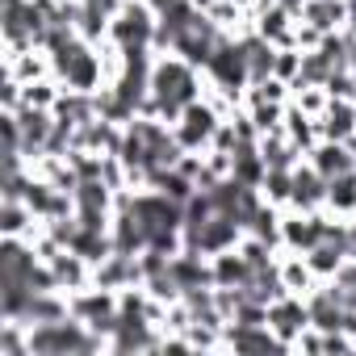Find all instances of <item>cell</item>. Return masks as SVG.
I'll return each mask as SVG.
<instances>
[{
    "instance_id": "1",
    "label": "cell",
    "mask_w": 356,
    "mask_h": 356,
    "mask_svg": "<svg viewBox=\"0 0 356 356\" xmlns=\"http://www.w3.org/2000/svg\"><path fill=\"white\" fill-rule=\"evenodd\" d=\"M206 72L189 59H181L176 51H159L155 67H151V97L143 105V113L159 118V122H176L185 113V105H193L197 97H206Z\"/></svg>"
},
{
    "instance_id": "2",
    "label": "cell",
    "mask_w": 356,
    "mask_h": 356,
    "mask_svg": "<svg viewBox=\"0 0 356 356\" xmlns=\"http://www.w3.org/2000/svg\"><path fill=\"white\" fill-rule=\"evenodd\" d=\"M30 352L34 356H92V352H109V339L97 335L76 314H67L55 323H34L30 327Z\"/></svg>"
},
{
    "instance_id": "3",
    "label": "cell",
    "mask_w": 356,
    "mask_h": 356,
    "mask_svg": "<svg viewBox=\"0 0 356 356\" xmlns=\"http://www.w3.org/2000/svg\"><path fill=\"white\" fill-rule=\"evenodd\" d=\"M202 72H206V84H210L214 92H222V97H231L235 105H243V92H248V84H252V72H248L239 34H227Z\"/></svg>"
},
{
    "instance_id": "4",
    "label": "cell",
    "mask_w": 356,
    "mask_h": 356,
    "mask_svg": "<svg viewBox=\"0 0 356 356\" xmlns=\"http://www.w3.org/2000/svg\"><path fill=\"white\" fill-rule=\"evenodd\" d=\"M159 34V13L147 0H122V9L109 22V47L130 51V47H155Z\"/></svg>"
},
{
    "instance_id": "5",
    "label": "cell",
    "mask_w": 356,
    "mask_h": 356,
    "mask_svg": "<svg viewBox=\"0 0 356 356\" xmlns=\"http://www.w3.org/2000/svg\"><path fill=\"white\" fill-rule=\"evenodd\" d=\"M67 302H72V314L80 318V323H88L97 335H113V327H118V310H122V293L118 289H101V285H84V289H76V293H67Z\"/></svg>"
},
{
    "instance_id": "6",
    "label": "cell",
    "mask_w": 356,
    "mask_h": 356,
    "mask_svg": "<svg viewBox=\"0 0 356 356\" xmlns=\"http://www.w3.org/2000/svg\"><path fill=\"white\" fill-rule=\"evenodd\" d=\"M331 210H289L285 206V214H281V248L285 252H310L314 243H323L327 239V227H331Z\"/></svg>"
},
{
    "instance_id": "7",
    "label": "cell",
    "mask_w": 356,
    "mask_h": 356,
    "mask_svg": "<svg viewBox=\"0 0 356 356\" xmlns=\"http://www.w3.org/2000/svg\"><path fill=\"white\" fill-rule=\"evenodd\" d=\"M243 235H248L243 222L218 210L206 227H197L193 235H185V248H193V252H202V256H218V252H227V248H239Z\"/></svg>"
},
{
    "instance_id": "8",
    "label": "cell",
    "mask_w": 356,
    "mask_h": 356,
    "mask_svg": "<svg viewBox=\"0 0 356 356\" xmlns=\"http://www.w3.org/2000/svg\"><path fill=\"white\" fill-rule=\"evenodd\" d=\"M268 327H273V335L285 339L289 352H293V339H298L306 327H314V323H310V306H306V298H302V293H281V298L268 306Z\"/></svg>"
},
{
    "instance_id": "9",
    "label": "cell",
    "mask_w": 356,
    "mask_h": 356,
    "mask_svg": "<svg viewBox=\"0 0 356 356\" xmlns=\"http://www.w3.org/2000/svg\"><path fill=\"white\" fill-rule=\"evenodd\" d=\"M222 348H235V352H289V343L277 339L268 323H260V327L227 323V331H222Z\"/></svg>"
},
{
    "instance_id": "10",
    "label": "cell",
    "mask_w": 356,
    "mask_h": 356,
    "mask_svg": "<svg viewBox=\"0 0 356 356\" xmlns=\"http://www.w3.org/2000/svg\"><path fill=\"white\" fill-rule=\"evenodd\" d=\"M289 210H327V176H318L306 159L293 168V193H289Z\"/></svg>"
},
{
    "instance_id": "11",
    "label": "cell",
    "mask_w": 356,
    "mask_h": 356,
    "mask_svg": "<svg viewBox=\"0 0 356 356\" xmlns=\"http://www.w3.org/2000/svg\"><path fill=\"white\" fill-rule=\"evenodd\" d=\"M306 163H310L318 176H327V181H335V176H343V172L356 168L352 147H348V143H335V138H318V143L306 151Z\"/></svg>"
},
{
    "instance_id": "12",
    "label": "cell",
    "mask_w": 356,
    "mask_h": 356,
    "mask_svg": "<svg viewBox=\"0 0 356 356\" xmlns=\"http://www.w3.org/2000/svg\"><path fill=\"white\" fill-rule=\"evenodd\" d=\"M318 134L335 138V143H348L356 134V97H331L327 109L318 113Z\"/></svg>"
},
{
    "instance_id": "13",
    "label": "cell",
    "mask_w": 356,
    "mask_h": 356,
    "mask_svg": "<svg viewBox=\"0 0 356 356\" xmlns=\"http://www.w3.org/2000/svg\"><path fill=\"white\" fill-rule=\"evenodd\" d=\"M47 264L55 268V281H59V289H63V293H76V289L92 285V264H88L80 252H72V248H59Z\"/></svg>"
},
{
    "instance_id": "14",
    "label": "cell",
    "mask_w": 356,
    "mask_h": 356,
    "mask_svg": "<svg viewBox=\"0 0 356 356\" xmlns=\"http://www.w3.org/2000/svg\"><path fill=\"white\" fill-rule=\"evenodd\" d=\"M172 277H176V285H181V293L185 289H197V285H214L210 256H202L193 248H181V252L172 256Z\"/></svg>"
},
{
    "instance_id": "15",
    "label": "cell",
    "mask_w": 356,
    "mask_h": 356,
    "mask_svg": "<svg viewBox=\"0 0 356 356\" xmlns=\"http://www.w3.org/2000/svg\"><path fill=\"white\" fill-rule=\"evenodd\" d=\"M210 268H214V285H227V289H243L256 273L248 264V256L239 248H227L218 256H210Z\"/></svg>"
},
{
    "instance_id": "16",
    "label": "cell",
    "mask_w": 356,
    "mask_h": 356,
    "mask_svg": "<svg viewBox=\"0 0 356 356\" xmlns=\"http://www.w3.org/2000/svg\"><path fill=\"white\" fill-rule=\"evenodd\" d=\"M293 26H298V22H293L281 5H268V9H260V13L252 17V30L264 34L268 42H277V47H298V42H293Z\"/></svg>"
},
{
    "instance_id": "17",
    "label": "cell",
    "mask_w": 356,
    "mask_h": 356,
    "mask_svg": "<svg viewBox=\"0 0 356 356\" xmlns=\"http://www.w3.org/2000/svg\"><path fill=\"white\" fill-rule=\"evenodd\" d=\"M277 268H281V281H285V289H289V293H302V298H306L314 285H323V281L310 273V264H306V256H302V252H285V248H281Z\"/></svg>"
},
{
    "instance_id": "18",
    "label": "cell",
    "mask_w": 356,
    "mask_h": 356,
    "mask_svg": "<svg viewBox=\"0 0 356 356\" xmlns=\"http://www.w3.org/2000/svg\"><path fill=\"white\" fill-rule=\"evenodd\" d=\"M42 231V222L34 218V210L26 202H0V235H22L34 239Z\"/></svg>"
},
{
    "instance_id": "19",
    "label": "cell",
    "mask_w": 356,
    "mask_h": 356,
    "mask_svg": "<svg viewBox=\"0 0 356 356\" xmlns=\"http://www.w3.org/2000/svg\"><path fill=\"white\" fill-rule=\"evenodd\" d=\"M281 130L289 134V143H293V147H298L302 155H306V151H310V147H314V143L323 138V134H318V118L302 113V109H298L293 101L285 105V126H281Z\"/></svg>"
},
{
    "instance_id": "20",
    "label": "cell",
    "mask_w": 356,
    "mask_h": 356,
    "mask_svg": "<svg viewBox=\"0 0 356 356\" xmlns=\"http://www.w3.org/2000/svg\"><path fill=\"white\" fill-rule=\"evenodd\" d=\"M327 210L335 218H356V168L327 181Z\"/></svg>"
},
{
    "instance_id": "21",
    "label": "cell",
    "mask_w": 356,
    "mask_h": 356,
    "mask_svg": "<svg viewBox=\"0 0 356 356\" xmlns=\"http://www.w3.org/2000/svg\"><path fill=\"white\" fill-rule=\"evenodd\" d=\"M343 260H348V252H343L335 239H323V243H314V248L306 252V264H310V273H314L318 281H331V277L343 268Z\"/></svg>"
},
{
    "instance_id": "22",
    "label": "cell",
    "mask_w": 356,
    "mask_h": 356,
    "mask_svg": "<svg viewBox=\"0 0 356 356\" xmlns=\"http://www.w3.org/2000/svg\"><path fill=\"white\" fill-rule=\"evenodd\" d=\"M67 248L80 252L88 264H101V260L113 252V235H109V231H92V227H76V235H72Z\"/></svg>"
},
{
    "instance_id": "23",
    "label": "cell",
    "mask_w": 356,
    "mask_h": 356,
    "mask_svg": "<svg viewBox=\"0 0 356 356\" xmlns=\"http://www.w3.org/2000/svg\"><path fill=\"white\" fill-rule=\"evenodd\" d=\"M289 193H293V168H268L264 181H260V197L285 210L289 206Z\"/></svg>"
},
{
    "instance_id": "24",
    "label": "cell",
    "mask_w": 356,
    "mask_h": 356,
    "mask_svg": "<svg viewBox=\"0 0 356 356\" xmlns=\"http://www.w3.org/2000/svg\"><path fill=\"white\" fill-rule=\"evenodd\" d=\"M285 105H289V101H285ZM285 105H281V101H243V109H248V118H252V126H256L260 134L285 126Z\"/></svg>"
},
{
    "instance_id": "25",
    "label": "cell",
    "mask_w": 356,
    "mask_h": 356,
    "mask_svg": "<svg viewBox=\"0 0 356 356\" xmlns=\"http://www.w3.org/2000/svg\"><path fill=\"white\" fill-rule=\"evenodd\" d=\"M331 72H335V59L323 51V47H314V51H302V84H327L331 80Z\"/></svg>"
},
{
    "instance_id": "26",
    "label": "cell",
    "mask_w": 356,
    "mask_h": 356,
    "mask_svg": "<svg viewBox=\"0 0 356 356\" xmlns=\"http://www.w3.org/2000/svg\"><path fill=\"white\" fill-rule=\"evenodd\" d=\"M273 76H281L285 84H293L302 76V47H277V63H273Z\"/></svg>"
},
{
    "instance_id": "27",
    "label": "cell",
    "mask_w": 356,
    "mask_h": 356,
    "mask_svg": "<svg viewBox=\"0 0 356 356\" xmlns=\"http://www.w3.org/2000/svg\"><path fill=\"white\" fill-rule=\"evenodd\" d=\"M147 5H151V0H147Z\"/></svg>"
}]
</instances>
